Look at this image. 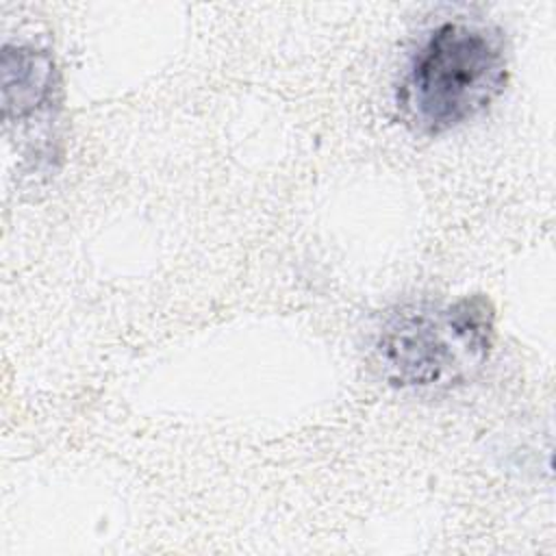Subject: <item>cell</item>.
I'll list each match as a JSON object with an SVG mask.
<instances>
[{
	"instance_id": "6da1fadb",
	"label": "cell",
	"mask_w": 556,
	"mask_h": 556,
	"mask_svg": "<svg viewBox=\"0 0 556 556\" xmlns=\"http://www.w3.org/2000/svg\"><path fill=\"white\" fill-rule=\"evenodd\" d=\"M495 345V306L482 293L421 300L389 313L374 343L382 378L404 391H443L476 376Z\"/></svg>"
},
{
	"instance_id": "7a4b0ae2",
	"label": "cell",
	"mask_w": 556,
	"mask_h": 556,
	"mask_svg": "<svg viewBox=\"0 0 556 556\" xmlns=\"http://www.w3.org/2000/svg\"><path fill=\"white\" fill-rule=\"evenodd\" d=\"M508 83L502 30L452 20L434 26L413 54L400 87L406 119L441 135L484 113Z\"/></svg>"
},
{
	"instance_id": "3957f363",
	"label": "cell",
	"mask_w": 556,
	"mask_h": 556,
	"mask_svg": "<svg viewBox=\"0 0 556 556\" xmlns=\"http://www.w3.org/2000/svg\"><path fill=\"white\" fill-rule=\"evenodd\" d=\"M59 78L52 56L30 46L2 50V106L7 122L50 115L59 102Z\"/></svg>"
}]
</instances>
